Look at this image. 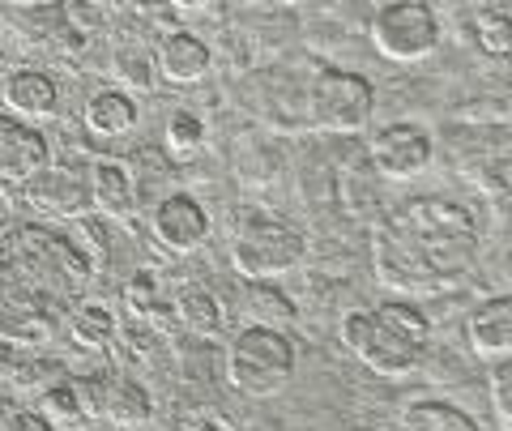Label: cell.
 <instances>
[{"instance_id": "6da1fadb", "label": "cell", "mask_w": 512, "mask_h": 431, "mask_svg": "<svg viewBox=\"0 0 512 431\" xmlns=\"http://www.w3.org/2000/svg\"><path fill=\"white\" fill-rule=\"evenodd\" d=\"M483 239L470 205L453 197H410L372 231L376 274L393 295H436L474 269Z\"/></svg>"}, {"instance_id": "7a4b0ae2", "label": "cell", "mask_w": 512, "mask_h": 431, "mask_svg": "<svg viewBox=\"0 0 512 431\" xmlns=\"http://www.w3.org/2000/svg\"><path fill=\"white\" fill-rule=\"evenodd\" d=\"M0 261L56 308L73 312L94 278V261L56 227H13L0 235Z\"/></svg>"}, {"instance_id": "3957f363", "label": "cell", "mask_w": 512, "mask_h": 431, "mask_svg": "<svg viewBox=\"0 0 512 431\" xmlns=\"http://www.w3.org/2000/svg\"><path fill=\"white\" fill-rule=\"evenodd\" d=\"M299 367V346L291 333L244 325L227 346V385L239 397H274L291 385Z\"/></svg>"}, {"instance_id": "277c9868", "label": "cell", "mask_w": 512, "mask_h": 431, "mask_svg": "<svg viewBox=\"0 0 512 431\" xmlns=\"http://www.w3.org/2000/svg\"><path fill=\"white\" fill-rule=\"evenodd\" d=\"M308 257V235L274 214L248 210L231 231V265L248 282H274Z\"/></svg>"}, {"instance_id": "5b68a950", "label": "cell", "mask_w": 512, "mask_h": 431, "mask_svg": "<svg viewBox=\"0 0 512 431\" xmlns=\"http://www.w3.org/2000/svg\"><path fill=\"white\" fill-rule=\"evenodd\" d=\"M308 120L320 133H363L376 116V90L363 73L350 69H316L308 82Z\"/></svg>"}, {"instance_id": "8992f818", "label": "cell", "mask_w": 512, "mask_h": 431, "mask_svg": "<svg viewBox=\"0 0 512 431\" xmlns=\"http://www.w3.org/2000/svg\"><path fill=\"white\" fill-rule=\"evenodd\" d=\"M440 39L444 22L427 0H393V5H380L372 18V47L393 65H419L436 56Z\"/></svg>"}, {"instance_id": "52a82bcc", "label": "cell", "mask_w": 512, "mask_h": 431, "mask_svg": "<svg viewBox=\"0 0 512 431\" xmlns=\"http://www.w3.org/2000/svg\"><path fill=\"white\" fill-rule=\"evenodd\" d=\"M69 312L56 308L52 299H43L35 286H26L13 269L0 261V342L5 346H43L52 342V333L64 329Z\"/></svg>"}, {"instance_id": "ba28073f", "label": "cell", "mask_w": 512, "mask_h": 431, "mask_svg": "<svg viewBox=\"0 0 512 431\" xmlns=\"http://www.w3.org/2000/svg\"><path fill=\"white\" fill-rule=\"evenodd\" d=\"M338 338H342V346L359 363H367L376 376H389V380L410 376L414 367H419V359H423V350L397 338V333L384 325L372 308H350V312H342Z\"/></svg>"}, {"instance_id": "9c48e42d", "label": "cell", "mask_w": 512, "mask_h": 431, "mask_svg": "<svg viewBox=\"0 0 512 431\" xmlns=\"http://www.w3.org/2000/svg\"><path fill=\"white\" fill-rule=\"evenodd\" d=\"M22 201L30 214L47 222H73L86 218L90 210V163L82 158H52L39 175H30L22 184Z\"/></svg>"}, {"instance_id": "30bf717a", "label": "cell", "mask_w": 512, "mask_h": 431, "mask_svg": "<svg viewBox=\"0 0 512 431\" xmlns=\"http://www.w3.org/2000/svg\"><path fill=\"white\" fill-rule=\"evenodd\" d=\"M436 158V137L414 120H393L367 137V167L384 184H410L431 167Z\"/></svg>"}, {"instance_id": "8fae6325", "label": "cell", "mask_w": 512, "mask_h": 431, "mask_svg": "<svg viewBox=\"0 0 512 431\" xmlns=\"http://www.w3.org/2000/svg\"><path fill=\"white\" fill-rule=\"evenodd\" d=\"M150 231H154V239L167 252H175V257H188V252L205 248V239L214 235V218H210V210H205V205L192 193H167L163 201L154 205Z\"/></svg>"}, {"instance_id": "7c38bea8", "label": "cell", "mask_w": 512, "mask_h": 431, "mask_svg": "<svg viewBox=\"0 0 512 431\" xmlns=\"http://www.w3.org/2000/svg\"><path fill=\"white\" fill-rule=\"evenodd\" d=\"M52 163V141L39 124H26L9 111H0V180L5 184H26Z\"/></svg>"}, {"instance_id": "4fadbf2b", "label": "cell", "mask_w": 512, "mask_h": 431, "mask_svg": "<svg viewBox=\"0 0 512 431\" xmlns=\"http://www.w3.org/2000/svg\"><path fill=\"white\" fill-rule=\"evenodd\" d=\"M154 65L171 86H197L214 73V47L205 43L197 30H167V35L158 39Z\"/></svg>"}, {"instance_id": "5bb4252c", "label": "cell", "mask_w": 512, "mask_h": 431, "mask_svg": "<svg viewBox=\"0 0 512 431\" xmlns=\"http://www.w3.org/2000/svg\"><path fill=\"white\" fill-rule=\"evenodd\" d=\"M0 99H5L9 116L35 124V120H52L60 111V86L43 69H13L5 77V86H0Z\"/></svg>"}, {"instance_id": "9a60e30c", "label": "cell", "mask_w": 512, "mask_h": 431, "mask_svg": "<svg viewBox=\"0 0 512 431\" xmlns=\"http://www.w3.org/2000/svg\"><path fill=\"white\" fill-rule=\"evenodd\" d=\"M466 338L478 359L500 363L512 355V299L491 295L466 316Z\"/></svg>"}, {"instance_id": "2e32d148", "label": "cell", "mask_w": 512, "mask_h": 431, "mask_svg": "<svg viewBox=\"0 0 512 431\" xmlns=\"http://www.w3.org/2000/svg\"><path fill=\"white\" fill-rule=\"evenodd\" d=\"M90 201H94V210H103L111 218L133 214V205H137L133 167L124 158H99V163H90Z\"/></svg>"}, {"instance_id": "e0dca14e", "label": "cell", "mask_w": 512, "mask_h": 431, "mask_svg": "<svg viewBox=\"0 0 512 431\" xmlns=\"http://www.w3.org/2000/svg\"><path fill=\"white\" fill-rule=\"evenodd\" d=\"M82 120H86V129L94 137H124V133L137 129L141 107L124 86H107V90H94L86 99Z\"/></svg>"}, {"instance_id": "ac0fdd59", "label": "cell", "mask_w": 512, "mask_h": 431, "mask_svg": "<svg viewBox=\"0 0 512 431\" xmlns=\"http://www.w3.org/2000/svg\"><path fill=\"white\" fill-rule=\"evenodd\" d=\"M103 419L116 431H137L154 423V393L133 376H116L103 389Z\"/></svg>"}, {"instance_id": "d6986e66", "label": "cell", "mask_w": 512, "mask_h": 431, "mask_svg": "<svg viewBox=\"0 0 512 431\" xmlns=\"http://www.w3.org/2000/svg\"><path fill=\"white\" fill-rule=\"evenodd\" d=\"M64 329H69V342L77 350H86V355H107L120 338L116 312L103 308V303H77L69 312V321H64Z\"/></svg>"}, {"instance_id": "ffe728a7", "label": "cell", "mask_w": 512, "mask_h": 431, "mask_svg": "<svg viewBox=\"0 0 512 431\" xmlns=\"http://www.w3.org/2000/svg\"><path fill=\"white\" fill-rule=\"evenodd\" d=\"M244 316H248V325H256V329L286 333V329H295V321H299V303L274 282H252L248 295H244Z\"/></svg>"}, {"instance_id": "44dd1931", "label": "cell", "mask_w": 512, "mask_h": 431, "mask_svg": "<svg viewBox=\"0 0 512 431\" xmlns=\"http://www.w3.org/2000/svg\"><path fill=\"white\" fill-rule=\"evenodd\" d=\"M171 316H175V329L197 333V338L222 333V303H218V295L205 291V286H180L171 299Z\"/></svg>"}, {"instance_id": "7402d4cb", "label": "cell", "mask_w": 512, "mask_h": 431, "mask_svg": "<svg viewBox=\"0 0 512 431\" xmlns=\"http://www.w3.org/2000/svg\"><path fill=\"white\" fill-rule=\"evenodd\" d=\"M397 431H478V423L466 410L436 402V397H419L402 410V427Z\"/></svg>"}, {"instance_id": "603a6c76", "label": "cell", "mask_w": 512, "mask_h": 431, "mask_svg": "<svg viewBox=\"0 0 512 431\" xmlns=\"http://www.w3.org/2000/svg\"><path fill=\"white\" fill-rule=\"evenodd\" d=\"M39 414L52 427H77V423H86L90 419V410H86V397L82 389H77V380H56V385H47L39 393Z\"/></svg>"}, {"instance_id": "cb8c5ba5", "label": "cell", "mask_w": 512, "mask_h": 431, "mask_svg": "<svg viewBox=\"0 0 512 431\" xmlns=\"http://www.w3.org/2000/svg\"><path fill=\"white\" fill-rule=\"evenodd\" d=\"M372 312H376L380 321L389 325L402 342L427 350V342H431V321H427V312H423L414 299H384V303H376Z\"/></svg>"}, {"instance_id": "d4e9b609", "label": "cell", "mask_w": 512, "mask_h": 431, "mask_svg": "<svg viewBox=\"0 0 512 431\" xmlns=\"http://www.w3.org/2000/svg\"><path fill=\"white\" fill-rule=\"evenodd\" d=\"M512 9L504 5H478L474 9V35H478V47H483L487 56H508L512 47Z\"/></svg>"}, {"instance_id": "484cf974", "label": "cell", "mask_w": 512, "mask_h": 431, "mask_svg": "<svg viewBox=\"0 0 512 431\" xmlns=\"http://www.w3.org/2000/svg\"><path fill=\"white\" fill-rule=\"evenodd\" d=\"M163 141H167V150L175 158H192V154H201L205 150V120L197 116V111H171L167 124H163Z\"/></svg>"}, {"instance_id": "4316f807", "label": "cell", "mask_w": 512, "mask_h": 431, "mask_svg": "<svg viewBox=\"0 0 512 431\" xmlns=\"http://www.w3.org/2000/svg\"><path fill=\"white\" fill-rule=\"evenodd\" d=\"M163 303V291H158V278L150 274V269H137L133 278L124 282V308L137 316V321H146V316Z\"/></svg>"}, {"instance_id": "83f0119b", "label": "cell", "mask_w": 512, "mask_h": 431, "mask_svg": "<svg viewBox=\"0 0 512 431\" xmlns=\"http://www.w3.org/2000/svg\"><path fill=\"white\" fill-rule=\"evenodd\" d=\"M491 410L500 419V431L512 427V363L500 359L491 367Z\"/></svg>"}, {"instance_id": "f1b7e54d", "label": "cell", "mask_w": 512, "mask_h": 431, "mask_svg": "<svg viewBox=\"0 0 512 431\" xmlns=\"http://www.w3.org/2000/svg\"><path fill=\"white\" fill-rule=\"evenodd\" d=\"M64 26L77 30V35H94V30L107 26V9L103 5H64Z\"/></svg>"}, {"instance_id": "f546056e", "label": "cell", "mask_w": 512, "mask_h": 431, "mask_svg": "<svg viewBox=\"0 0 512 431\" xmlns=\"http://www.w3.org/2000/svg\"><path fill=\"white\" fill-rule=\"evenodd\" d=\"M0 431H60L43 419L39 410H9L5 419H0Z\"/></svg>"}, {"instance_id": "4dcf8cb0", "label": "cell", "mask_w": 512, "mask_h": 431, "mask_svg": "<svg viewBox=\"0 0 512 431\" xmlns=\"http://www.w3.org/2000/svg\"><path fill=\"white\" fill-rule=\"evenodd\" d=\"M13 372H18V350L0 342V380H5V376H13Z\"/></svg>"}, {"instance_id": "1f68e13d", "label": "cell", "mask_w": 512, "mask_h": 431, "mask_svg": "<svg viewBox=\"0 0 512 431\" xmlns=\"http://www.w3.org/2000/svg\"><path fill=\"white\" fill-rule=\"evenodd\" d=\"M184 431H231V423L227 419H192V423H184Z\"/></svg>"}, {"instance_id": "d6a6232c", "label": "cell", "mask_w": 512, "mask_h": 431, "mask_svg": "<svg viewBox=\"0 0 512 431\" xmlns=\"http://www.w3.org/2000/svg\"><path fill=\"white\" fill-rule=\"evenodd\" d=\"M103 431H116V427H103Z\"/></svg>"}]
</instances>
